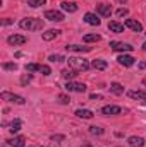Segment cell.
<instances>
[{
	"mask_svg": "<svg viewBox=\"0 0 146 147\" xmlns=\"http://www.w3.org/2000/svg\"><path fill=\"white\" fill-rule=\"evenodd\" d=\"M43 26H45V22L36 17H26V19H21V22H19V28L28 29V31H40V29H43Z\"/></svg>",
	"mask_w": 146,
	"mask_h": 147,
	"instance_id": "6da1fadb",
	"label": "cell"
},
{
	"mask_svg": "<svg viewBox=\"0 0 146 147\" xmlns=\"http://www.w3.org/2000/svg\"><path fill=\"white\" fill-rule=\"evenodd\" d=\"M67 63H69V69H72L76 72H84V70H88L91 67L88 63V60H84L81 57H69L67 58Z\"/></svg>",
	"mask_w": 146,
	"mask_h": 147,
	"instance_id": "7a4b0ae2",
	"label": "cell"
},
{
	"mask_svg": "<svg viewBox=\"0 0 146 147\" xmlns=\"http://www.w3.org/2000/svg\"><path fill=\"white\" fill-rule=\"evenodd\" d=\"M26 72H41L43 75H50L52 69L48 65H43V63H26Z\"/></svg>",
	"mask_w": 146,
	"mask_h": 147,
	"instance_id": "3957f363",
	"label": "cell"
},
{
	"mask_svg": "<svg viewBox=\"0 0 146 147\" xmlns=\"http://www.w3.org/2000/svg\"><path fill=\"white\" fill-rule=\"evenodd\" d=\"M0 98H2L3 101H9V103H16V105H24V103H26V99H24L23 96L12 94V92H9V91H3V92L0 94Z\"/></svg>",
	"mask_w": 146,
	"mask_h": 147,
	"instance_id": "277c9868",
	"label": "cell"
},
{
	"mask_svg": "<svg viewBox=\"0 0 146 147\" xmlns=\"http://www.w3.org/2000/svg\"><path fill=\"white\" fill-rule=\"evenodd\" d=\"M110 48L113 51H124V53L134 50V46H131L129 43H120V41H110Z\"/></svg>",
	"mask_w": 146,
	"mask_h": 147,
	"instance_id": "5b68a950",
	"label": "cell"
},
{
	"mask_svg": "<svg viewBox=\"0 0 146 147\" xmlns=\"http://www.w3.org/2000/svg\"><path fill=\"white\" fill-rule=\"evenodd\" d=\"M65 91H67V92H84V91H86V86L81 84V82L67 80V84H65Z\"/></svg>",
	"mask_w": 146,
	"mask_h": 147,
	"instance_id": "8992f818",
	"label": "cell"
},
{
	"mask_svg": "<svg viewBox=\"0 0 146 147\" xmlns=\"http://www.w3.org/2000/svg\"><path fill=\"white\" fill-rule=\"evenodd\" d=\"M45 19L53 21V22H60V21H64V14L60 10H46L45 12Z\"/></svg>",
	"mask_w": 146,
	"mask_h": 147,
	"instance_id": "52a82bcc",
	"label": "cell"
},
{
	"mask_svg": "<svg viewBox=\"0 0 146 147\" xmlns=\"http://www.w3.org/2000/svg\"><path fill=\"white\" fill-rule=\"evenodd\" d=\"M28 39L26 36H23V34H10V36L7 38V43L9 45H12V46H19V45H24Z\"/></svg>",
	"mask_w": 146,
	"mask_h": 147,
	"instance_id": "ba28073f",
	"label": "cell"
},
{
	"mask_svg": "<svg viewBox=\"0 0 146 147\" xmlns=\"http://www.w3.org/2000/svg\"><path fill=\"white\" fill-rule=\"evenodd\" d=\"M84 22H88V24H91V26H100V24H102L100 17H98L96 14H93V12H86V14H84Z\"/></svg>",
	"mask_w": 146,
	"mask_h": 147,
	"instance_id": "9c48e42d",
	"label": "cell"
},
{
	"mask_svg": "<svg viewBox=\"0 0 146 147\" xmlns=\"http://www.w3.org/2000/svg\"><path fill=\"white\" fill-rule=\"evenodd\" d=\"M117 62H119L120 65H124V67H132L134 62H136V58H132L131 55H119V57H117Z\"/></svg>",
	"mask_w": 146,
	"mask_h": 147,
	"instance_id": "30bf717a",
	"label": "cell"
},
{
	"mask_svg": "<svg viewBox=\"0 0 146 147\" xmlns=\"http://www.w3.org/2000/svg\"><path fill=\"white\" fill-rule=\"evenodd\" d=\"M126 28H129V29H132V31H136V33H141V31H143L141 22H139V21H134V19H126Z\"/></svg>",
	"mask_w": 146,
	"mask_h": 147,
	"instance_id": "8fae6325",
	"label": "cell"
},
{
	"mask_svg": "<svg viewBox=\"0 0 146 147\" xmlns=\"http://www.w3.org/2000/svg\"><path fill=\"white\" fill-rule=\"evenodd\" d=\"M67 51H76V53H88L91 51V46H81V45H67Z\"/></svg>",
	"mask_w": 146,
	"mask_h": 147,
	"instance_id": "7c38bea8",
	"label": "cell"
},
{
	"mask_svg": "<svg viewBox=\"0 0 146 147\" xmlns=\"http://www.w3.org/2000/svg\"><path fill=\"white\" fill-rule=\"evenodd\" d=\"M127 96L131 99H146V89H138V91H127Z\"/></svg>",
	"mask_w": 146,
	"mask_h": 147,
	"instance_id": "4fadbf2b",
	"label": "cell"
},
{
	"mask_svg": "<svg viewBox=\"0 0 146 147\" xmlns=\"http://www.w3.org/2000/svg\"><path fill=\"white\" fill-rule=\"evenodd\" d=\"M96 12L103 17H110L112 16V7L107 5V3H100V5H96Z\"/></svg>",
	"mask_w": 146,
	"mask_h": 147,
	"instance_id": "5bb4252c",
	"label": "cell"
},
{
	"mask_svg": "<svg viewBox=\"0 0 146 147\" xmlns=\"http://www.w3.org/2000/svg\"><path fill=\"white\" fill-rule=\"evenodd\" d=\"M120 111H122L120 106H113V105H110V106H103V108H102V113L107 115V116H110V115H119Z\"/></svg>",
	"mask_w": 146,
	"mask_h": 147,
	"instance_id": "9a60e30c",
	"label": "cell"
},
{
	"mask_svg": "<svg viewBox=\"0 0 146 147\" xmlns=\"http://www.w3.org/2000/svg\"><path fill=\"white\" fill-rule=\"evenodd\" d=\"M91 67H93L95 70H105V69L108 67V63H107V60L96 58V60H93V62H91Z\"/></svg>",
	"mask_w": 146,
	"mask_h": 147,
	"instance_id": "2e32d148",
	"label": "cell"
},
{
	"mask_svg": "<svg viewBox=\"0 0 146 147\" xmlns=\"http://www.w3.org/2000/svg\"><path fill=\"white\" fill-rule=\"evenodd\" d=\"M127 144H129L131 147H143L145 146V139H143V137H136V135H132V137H129Z\"/></svg>",
	"mask_w": 146,
	"mask_h": 147,
	"instance_id": "e0dca14e",
	"label": "cell"
},
{
	"mask_svg": "<svg viewBox=\"0 0 146 147\" xmlns=\"http://www.w3.org/2000/svg\"><path fill=\"white\" fill-rule=\"evenodd\" d=\"M7 142H9V146H10V147H24L26 137L19 135V137H14V139H10V140H7Z\"/></svg>",
	"mask_w": 146,
	"mask_h": 147,
	"instance_id": "ac0fdd59",
	"label": "cell"
},
{
	"mask_svg": "<svg viewBox=\"0 0 146 147\" xmlns=\"http://www.w3.org/2000/svg\"><path fill=\"white\" fill-rule=\"evenodd\" d=\"M77 118H83V120H89V118H93V111L91 110H76V113H74Z\"/></svg>",
	"mask_w": 146,
	"mask_h": 147,
	"instance_id": "d6986e66",
	"label": "cell"
},
{
	"mask_svg": "<svg viewBox=\"0 0 146 147\" xmlns=\"http://www.w3.org/2000/svg\"><path fill=\"white\" fill-rule=\"evenodd\" d=\"M108 29L112 33H124V24H120V22H117V21H110Z\"/></svg>",
	"mask_w": 146,
	"mask_h": 147,
	"instance_id": "ffe728a7",
	"label": "cell"
},
{
	"mask_svg": "<svg viewBox=\"0 0 146 147\" xmlns=\"http://www.w3.org/2000/svg\"><path fill=\"white\" fill-rule=\"evenodd\" d=\"M60 7H62V10L71 12V14L77 10V3H74V2H62V3H60Z\"/></svg>",
	"mask_w": 146,
	"mask_h": 147,
	"instance_id": "44dd1931",
	"label": "cell"
},
{
	"mask_svg": "<svg viewBox=\"0 0 146 147\" xmlns=\"http://www.w3.org/2000/svg\"><path fill=\"white\" fill-rule=\"evenodd\" d=\"M59 34H60V31H59V29H50V31L43 33V36H41V38H43L45 41H50V39H55Z\"/></svg>",
	"mask_w": 146,
	"mask_h": 147,
	"instance_id": "7402d4cb",
	"label": "cell"
},
{
	"mask_svg": "<svg viewBox=\"0 0 146 147\" xmlns=\"http://www.w3.org/2000/svg\"><path fill=\"white\" fill-rule=\"evenodd\" d=\"M110 92L120 96V94H124V87H122L119 82H112V84H110Z\"/></svg>",
	"mask_w": 146,
	"mask_h": 147,
	"instance_id": "603a6c76",
	"label": "cell"
},
{
	"mask_svg": "<svg viewBox=\"0 0 146 147\" xmlns=\"http://www.w3.org/2000/svg\"><path fill=\"white\" fill-rule=\"evenodd\" d=\"M21 127H23V121H21V120H14V121L10 123V128H9V130H10V134H17V132L21 130Z\"/></svg>",
	"mask_w": 146,
	"mask_h": 147,
	"instance_id": "cb8c5ba5",
	"label": "cell"
},
{
	"mask_svg": "<svg viewBox=\"0 0 146 147\" xmlns=\"http://www.w3.org/2000/svg\"><path fill=\"white\" fill-rule=\"evenodd\" d=\"M100 39H102L100 34H86V36L83 38L84 43H95V41H100Z\"/></svg>",
	"mask_w": 146,
	"mask_h": 147,
	"instance_id": "d4e9b609",
	"label": "cell"
},
{
	"mask_svg": "<svg viewBox=\"0 0 146 147\" xmlns=\"http://www.w3.org/2000/svg\"><path fill=\"white\" fill-rule=\"evenodd\" d=\"M76 75H77L76 70H64V72H62V77H64L65 80H72Z\"/></svg>",
	"mask_w": 146,
	"mask_h": 147,
	"instance_id": "484cf974",
	"label": "cell"
},
{
	"mask_svg": "<svg viewBox=\"0 0 146 147\" xmlns=\"http://www.w3.org/2000/svg\"><path fill=\"white\" fill-rule=\"evenodd\" d=\"M2 69H3V70H12V72H14V70H17V65H16V63H10V62H5V63H2Z\"/></svg>",
	"mask_w": 146,
	"mask_h": 147,
	"instance_id": "4316f807",
	"label": "cell"
},
{
	"mask_svg": "<svg viewBox=\"0 0 146 147\" xmlns=\"http://www.w3.org/2000/svg\"><path fill=\"white\" fill-rule=\"evenodd\" d=\"M89 134L91 135H103V128H100V127H89Z\"/></svg>",
	"mask_w": 146,
	"mask_h": 147,
	"instance_id": "83f0119b",
	"label": "cell"
},
{
	"mask_svg": "<svg viewBox=\"0 0 146 147\" xmlns=\"http://www.w3.org/2000/svg\"><path fill=\"white\" fill-rule=\"evenodd\" d=\"M45 3H46V0H29L28 2L29 7H40V5H45Z\"/></svg>",
	"mask_w": 146,
	"mask_h": 147,
	"instance_id": "f1b7e54d",
	"label": "cell"
},
{
	"mask_svg": "<svg viewBox=\"0 0 146 147\" xmlns=\"http://www.w3.org/2000/svg\"><path fill=\"white\" fill-rule=\"evenodd\" d=\"M31 79H33V75H31V74H26V75H23V77H21V84H23V86H26V84H29V82H31Z\"/></svg>",
	"mask_w": 146,
	"mask_h": 147,
	"instance_id": "f546056e",
	"label": "cell"
},
{
	"mask_svg": "<svg viewBox=\"0 0 146 147\" xmlns=\"http://www.w3.org/2000/svg\"><path fill=\"white\" fill-rule=\"evenodd\" d=\"M50 62H62V60H65L62 55H50V58H48Z\"/></svg>",
	"mask_w": 146,
	"mask_h": 147,
	"instance_id": "4dcf8cb0",
	"label": "cell"
},
{
	"mask_svg": "<svg viewBox=\"0 0 146 147\" xmlns=\"http://www.w3.org/2000/svg\"><path fill=\"white\" fill-rule=\"evenodd\" d=\"M59 101H60L62 105H67V103H71V99H69L65 94H60V96H59Z\"/></svg>",
	"mask_w": 146,
	"mask_h": 147,
	"instance_id": "1f68e13d",
	"label": "cell"
},
{
	"mask_svg": "<svg viewBox=\"0 0 146 147\" xmlns=\"http://www.w3.org/2000/svg\"><path fill=\"white\" fill-rule=\"evenodd\" d=\"M127 14H129L127 9H119V10H117V16H119V17H126Z\"/></svg>",
	"mask_w": 146,
	"mask_h": 147,
	"instance_id": "d6a6232c",
	"label": "cell"
},
{
	"mask_svg": "<svg viewBox=\"0 0 146 147\" xmlns=\"http://www.w3.org/2000/svg\"><path fill=\"white\" fill-rule=\"evenodd\" d=\"M89 99H102V94H91Z\"/></svg>",
	"mask_w": 146,
	"mask_h": 147,
	"instance_id": "836d02e7",
	"label": "cell"
},
{
	"mask_svg": "<svg viewBox=\"0 0 146 147\" xmlns=\"http://www.w3.org/2000/svg\"><path fill=\"white\" fill-rule=\"evenodd\" d=\"M3 26H7V24H10V19H3V22H2Z\"/></svg>",
	"mask_w": 146,
	"mask_h": 147,
	"instance_id": "e575fe53",
	"label": "cell"
},
{
	"mask_svg": "<svg viewBox=\"0 0 146 147\" xmlns=\"http://www.w3.org/2000/svg\"><path fill=\"white\" fill-rule=\"evenodd\" d=\"M139 69H146V63H145V62H141V63H139Z\"/></svg>",
	"mask_w": 146,
	"mask_h": 147,
	"instance_id": "d590c367",
	"label": "cell"
},
{
	"mask_svg": "<svg viewBox=\"0 0 146 147\" xmlns=\"http://www.w3.org/2000/svg\"><path fill=\"white\" fill-rule=\"evenodd\" d=\"M28 147H41V146H38V144H31V146H28Z\"/></svg>",
	"mask_w": 146,
	"mask_h": 147,
	"instance_id": "8d00e7d4",
	"label": "cell"
},
{
	"mask_svg": "<svg viewBox=\"0 0 146 147\" xmlns=\"http://www.w3.org/2000/svg\"><path fill=\"white\" fill-rule=\"evenodd\" d=\"M83 147H93V146H91V144H84Z\"/></svg>",
	"mask_w": 146,
	"mask_h": 147,
	"instance_id": "74e56055",
	"label": "cell"
},
{
	"mask_svg": "<svg viewBox=\"0 0 146 147\" xmlns=\"http://www.w3.org/2000/svg\"><path fill=\"white\" fill-rule=\"evenodd\" d=\"M143 50L146 51V43H143Z\"/></svg>",
	"mask_w": 146,
	"mask_h": 147,
	"instance_id": "f35d334b",
	"label": "cell"
},
{
	"mask_svg": "<svg viewBox=\"0 0 146 147\" xmlns=\"http://www.w3.org/2000/svg\"><path fill=\"white\" fill-rule=\"evenodd\" d=\"M119 2H120V3H126V2H127V0H119Z\"/></svg>",
	"mask_w": 146,
	"mask_h": 147,
	"instance_id": "ab89813d",
	"label": "cell"
}]
</instances>
